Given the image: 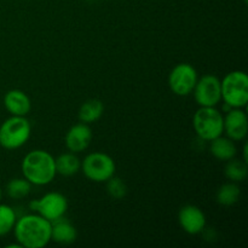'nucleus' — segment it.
Masks as SVG:
<instances>
[{"mask_svg":"<svg viewBox=\"0 0 248 248\" xmlns=\"http://www.w3.org/2000/svg\"><path fill=\"white\" fill-rule=\"evenodd\" d=\"M17 244L24 248H43L51 241V222L38 213L17 218L14 227Z\"/></svg>","mask_w":248,"mask_h":248,"instance_id":"nucleus-1","label":"nucleus"},{"mask_svg":"<svg viewBox=\"0 0 248 248\" xmlns=\"http://www.w3.org/2000/svg\"><path fill=\"white\" fill-rule=\"evenodd\" d=\"M21 171L31 186H47L57 174L55 157L46 150H31L22 160Z\"/></svg>","mask_w":248,"mask_h":248,"instance_id":"nucleus-2","label":"nucleus"},{"mask_svg":"<svg viewBox=\"0 0 248 248\" xmlns=\"http://www.w3.org/2000/svg\"><path fill=\"white\" fill-rule=\"evenodd\" d=\"M222 101L230 108H245L248 102V77L242 70H232L220 80Z\"/></svg>","mask_w":248,"mask_h":248,"instance_id":"nucleus-3","label":"nucleus"},{"mask_svg":"<svg viewBox=\"0 0 248 248\" xmlns=\"http://www.w3.org/2000/svg\"><path fill=\"white\" fill-rule=\"evenodd\" d=\"M223 121L224 116L217 107H200L194 114V131L200 140L211 142L223 135Z\"/></svg>","mask_w":248,"mask_h":248,"instance_id":"nucleus-4","label":"nucleus"},{"mask_svg":"<svg viewBox=\"0 0 248 248\" xmlns=\"http://www.w3.org/2000/svg\"><path fill=\"white\" fill-rule=\"evenodd\" d=\"M31 133V126L26 116L11 115L0 125V145L7 150L18 149L28 142Z\"/></svg>","mask_w":248,"mask_h":248,"instance_id":"nucleus-5","label":"nucleus"},{"mask_svg":"<svg viewBox=\"0 0 248 248\" xmlns=\"http://www.w3.org/2000/svg\"><path fill=\"white\" fill-rule=\"evenodd\" d=\"M84 176L94 183H106L108 179L115 176L116 165L113 157L106 153L94 152L86 155L81 161V169Z\"/></svg>","mask_w":248,"mask_h":248,"instance_id":"nucleus-6","label":"nucleus"},{"mask_svg":"<svg viewBox=\"0 0 248 248\" xmlns=\"http://www.w3.org/2000/svg\"><path fill=\"white\" fill-rule=\"evenodd\" d=\"M29 208L45 219L53 222L58 218L64 217L68 210V200L63 194L51 191L41 196L40 199L31 201Z\"/></svg>","mask_w":248,"mask_h":248,"instance_id":"nucleus-7","label":"nucleus"},{"mask_svg":"<svg viewBox=\"0 0 248 248\" xmlns=\"http://www.w3.org/2000/svg\"><path fill=\"white\" fill-rule=\"evenodd\" d=\"M198 79V72L193 65L189 63H179L170 73L169 86L174 94L186 97L193 93Z\"/></svg>","mask_w":248,"mask_h":248,"instance_id":"nucleus-8","label":"nucleus"},{"mask_svg":"<svg viewBox=\"0 0 248 248\" xmlns=\"http://www.w3.org/2000/svg\"><path fill=\"white\" fill-rule=\"evenodd\" d=\"M193 94L199 107H217L222 102L220 79L213 74L199 78Z\"/></svg>","mask_w":248,"mask_h":248,"instance_id":"nucleus-9","label":"nucleus"},{"mask_svg":"<svg viewBox=\"0 0 248 248\" xmlns=\"http://www.w3.org/2000/svg\"><path fill=\"white\" fill-rule=\"evenodd\" d=\"M223 133L234 142H241L247 137L248 118L242 108H232L223 121Z\"/></svg>","mask_w":248,"mask_h":248,"instance_id":"nucleus-10","label":"nucleus"},{"mask_svg":"<svg viewBox=\"0 0 248 248\" xmlns=\"http://www.w3.org/2000/svg\"><path fill=\"white\" fill-rule=\"evenodd\" d=\"M178 222L186 234L198 235L205 229L206 216L198 206L186 205L179 210Z\"/></svg>","mask_w":248,"mask_h":248,"instance_id":"nucleus-11","label":"nucleus"},{"mask_svg":"<svg viewBox=\"0 0 248 248\" xmlns=\"http://www.w3.org/2000/svg\"><path fill=\"white\" fill-rule=\"evenodd\" d=\"M92 140V130L87 124L79 123L72 126L65 133V147L69 152L79 154L89 148Z\"/></svg>","mask_w":248,"mask_h":248,"instance_id":"nucleus-12","label":"nucleus"},{"mask_svg":"<svg viewBox=\"0 0 248 248\" xmlns=\"http://www.w3.org/2000/svg\"><path fill=\"white\" fill-rule=\"evenodd\" d=\"M4 106L11 115L27 116L31 109V98L21 90H10L4 96Z\"/></svg>","mask_w":248,"mask_h":248,"instance_id":"nucleus-13","label":"nucleus"},{"mask_svg":"<svg viewBox=\"0 0 248 248\" xmlns=\"http://www.w3.org/2000/svg\"><path fill=\"white\" fill-rule=\"evenodd\" d=\"M77 229L64 217L51 222V241L60 245H70L77 240Z\"/></svg>","mask_w":248,"mask_h":248,"instance_id":"nucleus-14","label":"nucleus"},{"mask_svg":"<svg viewBox=\"0 0 248 248\" xmlns=\"http://www.w3.org/2000/svg\"><path fill=\"white\" fill-rule=\"evenodd\" d=\"M210 152L216 159L220 161H229L236 156L237 148L234 140L228 137H223L222 135L211 140Z\"/></svg>","mask_w":248,"mask_h":248,"instance_id":"nucleus-15","label":"nucleus"},{"mask_svg":"<svg viewBox=\"0 0 248 248\" xmlns=\"http://www.w3.org/2000/svg\"><path fill=\"white\" fill-rule=\"evenodd\" d=\"M56 172L63 177H72L81 169V161L75 153H64L55 159Z\"/></svg>","mask_w":248,"mask_h":248,"instance_id":"nucleus-16","label":"nucleus"},{"mask_svg":"<svg viewBox=\"0 0 248 248\" xmlns=\"http://www.w3.org/2000/svg\"><path fill=\"white\" fill-rule=\"evenodd\" d=\"M104 113V106L99 99L92 98L85 102L79 109V120L84 124L96 123Z\"/></svg>","mask_w":248,"mask_h":248,"instance_id":"nucleus-17","label":"nucleus"},{"mask_svg":"<svg viewBox=\"0 0 248 248\" xmlns=\"http://www.w3.org/2000/svg\"><path fill=\"white\" fill-rule=\"evenodd\" d=\"M240 195H241V189L237 183L228 182L218 189L217 201L223 206H232L239 201Z\"/></svg>","mask_w":248,"mask_h":248,"instance_id":"nucleus-18","label":"nucleus"},{"mask_svg":"<svg viewBox=\"0 0 248 248\" xmlns=\"http://www.w3.org/2000/svg\"><path fill=\"white\" fill-rule=\"evenodd\" d=\"M224 174L230 182H235V183L244 182L248 174L247 162H245L244 160H237L235 157L229 160L225 165Z\"/></svg>","mask_w":248,"mask_h":248,"instance_id":"nucleus-19","label":"nucleus"},{"mask_svg":"<svg viewBox=\"0 0 248 248\" xmlns=\"http://www.w3.org/2000/svg\"><path fill=\"white\" fill-rule=\"evenodd\" d=\"M31 190V184L26 178H14L7 183L6 194L14 200L27 198Z\"/></svg>","mask_w":248,"mask_h":248,"instance_id":"nucleus-20","label":"nucleus"},{"mask_svg":"<svg viewBox=\"0 0 248 248\" xmlns=\"http://www.w3.org/2000/svg\"><path fill=\"white\" fill-rule=\"evenodd\" d=\"M16 211L9 205L0 203V237L10 234L16 224Z\"/></svg>","mask_w":248,"mask_h":248,"instance_id":"nucleus-21","label":"nucleus"},{"mask_svg":"<svg viewBox=\"0 0 248 248\" xmlns=\"http://www.w3.org/2000/svg\"><path fill=\"white\" fill-rule=\"evenodd\" d=\"M107 183V191H108L109 195L113 199L116 200H120V199L125 198L126 194H127V186H126L125 182L121 178L113 176L110 179L106 182Z\"/></svg>","mask_w":248,"mask_h":248,"instance_id":"nucleus-22","label":"nucleus"},{"mask_svg":"<svg viewBox=\"0 0 248 248\" xmlns=\"http://www.w3.org/2000/svg\"><path fill=\"white\" fill-rule=\"evenodd\" d=\"M247 150H248L247 143H245V145H244V150H242V152H244V161H245V162H248V155H247Z\"/></svg>","mask_w":248,"mask_h":248,"instance_id":"nucleus-23","label":"nucleus"},{"mask_svg":"<svg viewBox=\"0 0 248 248\" xmlns=\"http://www.w3.org/2000/svg\"><path fill=\"white\" fill-rule=\"evenodd\" d=\"M1 198H2V189L1 186H0V201H1Z\"/></svg>","mask_w":248,"mask_h":248,"instance_id":"nucleus-24","label":"nucleus"},{"mask_svg":"<svg viewBox=\"0 0 248 248\" xmlns=\"http://www.w3.org/2000/svg\"><path fill=\"white\" fill-rule=\"evenodd\" d=\"M245 2H247V0H245Z\"/></svg>","mask_w":248,"mask_h":248,"instance_id":"nucleus-25","label":"nucleus"}]
</instances>
